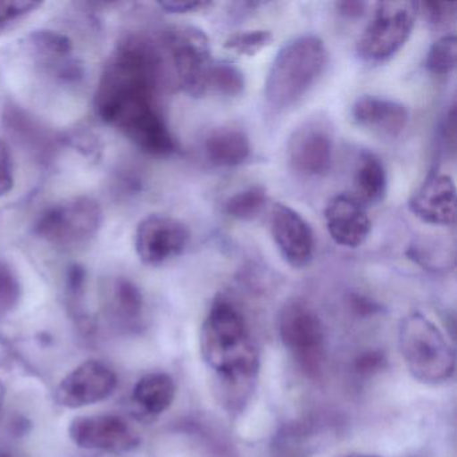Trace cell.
<instances>
[{
  "mask_svg": "<svg viewBox=\"0 0 457 457\" xmlns=\"http://www.w3.org/2000/svg\"><path fill=\"white\" fill-rule=\"evenodd\" d=\"M164 76L162 52L149 39L129 37L109 60L96 92V111L137 148L152 156H170L175 138L159 105Z\"/></svg>",
  "mask_w": 457,
  "mask_h": 457,
  "instance_id": "cell-1",
  "label": "cell"
},
{
  "mask_svg": "<svg viewBox=\"0 0 457 457\" xmlns=\"http://www.w3.org/2000/svg\"><path fill=\"white\" fill-rule=\"evenodd\" d=\"M200 350L228 386H245L258 374V347L242 312L227 299L213 302L200 334Z\"/></svg>",
  "mask_w": 457,
  "mask_h": 457,
  "instance_id": "cell-2",
  "label": "cell"
},
{
  "mask_svg": "<svg viewBox=\"0 0 457 457\" xmlns=\"http://www.w3.org/2000/svg\"><path fill=\"white\" fill-rule=\"evenodd\" d=\"M328 49L314 34L286 42L272 61L264 84L267 106L275 113L294 108L325 71Z\"/></svg>",
  "mask_w": 457,
  "mask_h": 457,
  "instance_id": "cell-3",
  "label": "cell"
},
{
  "mask_svg": "<svg viewBox=\"0 0 457 457\" xmlns=\"http://www.w3.org/2000/svg\"><path fill=\"white\" fill-rule=\"evenodd\" d=\"M400 352L409 373L422 384L448 381L456 370V355L440 328L421 312L401 320Z\"/></svg>",
  "mask_w": 457,
  "mask_h": 457,
  "instance_id": "cell-4",
  "label": "cell"
},
{
  "mask_svg": "<svg viewBox=\"0 0 457 457\" xmlns=\"http://www.w3.org/2000/svg\"><path fill=\"white\" fill-rule=\"evenodd\" d=\"M103 208L92 197L63 200L45 211L36 232L50 245L77 248L89 243L103 226Z\"/></svg>",
  "mask_w": 457,
  "mask_h": 457,
  "instance_id": "cell-5",
  "label": "cell"
},
{
  "mask_svg": "<svg viewBox=\"0 0 457 457\" xmlns=\"http://www.w3.org/2000/svg\"><path fill=\"white\" fill-rule=\"evenodd\" d=\"M419 14L416 2H379L357 44V52L369 62H384L397 54L411 38Z\"/></svg>",
  "mask_w": 457,
  "mask_h": 457,
  "instance_id": "cell-6",
  "label": "cell"
},
{
  "mask_svg": "<svg viewBox=\"0 0 457 457\" xmlns=\"http://www.w3.org/2000/svg\"><path fill=\"white\" fill-rule=\"evenodd\" d=\"M162 52L168 55L179 87L194 97L204 96L205 77L212 63L207 34L195 26H170L162 33Z\"/></svg>",
  "mask_w": 457,
  "mask_h": 457,
  "instance_id": "cell-7",
  "label": "cell"
},
{
  "mask_svg": "<svg viewBox=\"0 0 457 457\" xmlns=\"http://www.w3.org/2000/svg\"><path fill=\"white\" fill-rule=\"evenodd\" d=\"M69 437L79 448L106 453H127L141 443L140 433L125 417L114 413L74 417Z\"/></svg>",
  "mask_w": 457,
  "mask_h": 457,
  "instance_id": "cell-8",
  "label": "cell"
},
{
  "mask_svg": "<svg viewBox=\"0 0 457 457\" xmlns=\"http://www.w3.org/2000/svg\"><path fill=\"white\" fill-rule=\"evenodd\" d=\"M280 338L307 370L318 369L323 355L325 328L317 312L302 301L283 307L279 320Z\"/></svg>",
  "mask_w": 457,
  "mask_h": 457,
  "instance_id": "cell-9",
  "label": "cell"
},
{
  "mask_svg": "<svg viewBox=\"0 0 457 457\" xmlns=\"http://www.w3.org/2000/svg\"><path fill=\"white\" fill-rule=\"evenodd\" d=\"M188 242L186 224L172 216L154 213L144 218L136 228V253L146 266H162L178 258Z\"/></svg>",
  "mask_w": 457,
  "mask_h": 457,
  "instance_id": "cell-10",
  "label": "cell"
},
{
  "mask_svg": "<svg viewBox=\"0 0 457 457\" xmlns=\"http://www.w3.org/2000/svg\"><path fill=\"white\" fill-rule=\"evenodd\" d=\"M334 136L328 120L315 117L295 128L287 144L288 162L304 176H323L333 162Z\"/></svg>",
  "mask_w": 457,
  "mask_h": 457,
  "instance_id": "cell-11",
  "label": "cell"
},
{
  "mask_svg": "<svg viewBox=\"0 0 457 457\" xmlns=\"http://www.w3.org/2000/svg\"><path fill=\"white\" fill-rule=\"evenodd\" d=\"M117 382L111 366L103 361H85L60 382L55 400L68 409L95 405L113 395Z\"/></svg>",
  "mask_w": 457,
  "mask_h": 457,
  "instance_id": "cell-12",
  "label": "cell"
},
{
  "mask_svg": "<svg viewBox=\"0 0 457 457\" xmlns=\"http://www.w3.org/2000/svg\"><path fill=\"white\" fill-rule=\"evenodd\" d=\"M270 228L272 239L288 266L303 269L312 263L315 251L314 234L298 211L277 203L270 216Z\"/></svg>",
  "mask_w": 457,
  "mask_h": 457,
  "instance_id": "cell-13",
  "label": "cell"
},
{
  "mask_svg": "<svg viewBox=\"0 0 457 457\" xmlns=\"http://www.w3.org/2000/svg\"><path fill=\"white\" fill-rule=\"evenodd\" d=\"M456 186L451 176L430 173L411 195L408 208L420 221L429 226L451 227L456 223Z\"/></svg>",
  "mask_w": 457,
  "mask_h": 457,
  "instance_id": "cell-14",
  "label": "cell"
},
{
  "mask_svg": "<svg viewBox=\"0 0 457 457\" xmlns=\"http://www.w3.org/2000/svg\"><path fill=\"white\" fill-rule=\"evenodd\" d=\"M325 223L331 239L346 248L360 247L371 229L368 211L354 195L331 197L325 208Z\"/></svg>",
  "mask_w": 457,
  "mask_h": 457,
  "instance_id": "cell-15",
  "label": "cell"
},
{
  "mask_svg": "<svg viewBox=\"0 0 457 457\" xmlns=\"http://www.w3.org/2000/svg\"><path fill=\"white\" fill-rule=\"evenodd\" d=\"M352 116L360 127L386 137L400 136L409 122V111L403 104L381 96L358 97Z\"/></svg>",
  "mask_w": 457,
  "mask_h": 457,
  "instance_id": "cell-16",
  "label": "cell"
},
{
  "mask_svg": "<svg viewBox=\"0 0 457 457\" xmlns=\"http://www.w3.org/2000/svg\"><path fill=\"white\" fill-rule=\"evenodd\" d=\"M251 151L253 148L250 138L240 128H218L205 138V157L216 167L231 168L242 165L250 159Z\"/></svg>",
  "mask_w": 457,
  "mask_h": 457,
  "instance_id": "cell-17",
  "label": "cell"
},
{
  "mask_svg": "<svg viewBox=\"0 0 457 457\" xmlns=\"http://www.w3.org/2000/svg\"><path fill=\"white\" fill-rule=\"evenodd\" d=\"M176 395V384L165 373H151L141 377L133 387L132 400L138 411L148 417L164 413Z\"/></svg>",
  "mask_w": 457,
  "mask_h": 457,
  "instance_id": "cell-18",
  "label": "cell"
},
{
  "mask_svg": "<svg viewBox=\"0 0 457 457\" xmlns=\"http://www.w3.org/2000/svg\"><path fill=\"white\" fill-rule=\"evenodd\" d=\"M355 197L363 205L384 202L387 192V173L384 162L370 152H363L354 170Z\"/></svg>",
  "mask_w": 457,
  "mask_h": 457,
  "instance_id": "cell-19",
  "label": "cell"
},
{
  "mask_svg": "<svg viewBox=\"0 0 457 457\" xmlns=\"http://www.w3.org/2000/svg\"><path fill=\"white\" fill-rule=\"evenodd\" d=\"M245 89V73L231 62H213L205 77V93L221 97H239Z\"/></svg>",
  "mask_w": 457,
  "mask_h": 457,
  "instance_id": "cell-20",
  "label": "cell"
},
{
  "mask_svg": "<svg viewBox=\"0 0 457 457\" xmlns=\"http://www.w3.org/2000/svg\"><path fill=\"white\" fill-rule=\"evenodd\" d=\"M269 202L267 191L262 186H251L228 197L224 212L237 220H253L261 215Z\"/></svg>",
  "mask_w": 457,
  "mask_h": 457,
  "instance_id": "cell-21",
  "label": "cell"
},
{
  "mask_svg": "<svg viewBox=\"0 0 457 457\" xmlns=\"http://www.w3.org/2000/svg\"><path fill=\"white\" fill-rule=\"evenodd\" d=\"M457 38L454 34H446L433 42L425 60L429 73L435 76H448L456 69Z\"/></svg>",
  "mask_w": 457,
  "mask_h": 457,
  "instance_id": "cell-22",
  "label": "cell"
},
{
  "mask_svg": "<svg viewBox=\"0 0 457 457\" xmlns=\"http://www.w3.org/2000/svg\"><path fill=\"white\" fill-rule=\"evenodd\" d=\"M274 36L270 30H247L232 34L224 42V47L229 52L245 57H253L271 45Z\"/></svg>",
  "mask_w": 457,
  "mask_h": 457,
  "instance_id": "cell-23",
  "label": "cell"
},
{
  "mask_svg": "<svg viewBox=\"0 0 457 457\" xmlns=\"http://www.w3.org/2000/svg\"><path fill=\"white\" fill-rule=\"evenodd\" d=\"M42 4L31 0H0V34L12 29L15 23L25 20Z\"/></svg>",
  "mask_w": 457,
  "mask_h": 457,
  "instance_id": "cell-24",
  "label": "cell"
},
{
  "mask_svg": "<svg viewBox=\"0 0 457 457\" xmlns=\"http://www.w3.org/2000/svg\"><path fill=\"white\" fill-rule=\"evenodd\" d=\"M457 4H446V2H422L419 4V12L424 15L425 20L435 26L443 28L448 23L453 22L456 18Z\"/></svg>",
  "mask_w": 457,
  "mask_h": 457,
  "instance_id": "cell-25",
  "label": "cell"
},
{
  "mask_svg": "<svg viewBox=\"0 0 457 457\" xmlns=\"http://www.w3.org/2000/svg\"><path fill=\"white\" fill-rule=\"evenodd\" d=\"M116 304L127 318H136L143 309V296L132 283L121 282L117 286Z\"/></svg>",
  "mask_w": 457,
  "mask_h": 457,
  "instance_id": "cell-26",
  "label": "cell"
},
{
  "mask_svg": "<svg viewBox=\"0 0 457 457\" xmlns=\"http://www.w3.org/2000/svg\"><path fill=\"white\" fill-rule=\"evenodd\" d=\"M14 189V164L12 152L4 141L0 140V197L7 196Z\"/></svg>",
  "mask_w": 457,
  "mask_h": 457,
  "instance_id": "cell-27",
  "label": "cell"
},
{
  "mask_svg": "<svg viewBox=\"0 0 457 457\" xmlns=\"http://www.w3.org/2000/svg\"><path fill=\"white\" fill-rule=\"evenodd\" d=\"M162 9L167 12L173 14H187V12H204L213 6L212 2H203V0H191V2H178V0H170V2H162L159 4Z\"/></svg>",
  "mask_w": 457,
  "mask_h": 457,
  "instance_id": "cell-28",
  "label": "cell"
},
{
  "mask_svg": "<svg viewBox=\"0 0 457 457\" xmlns=\"http://www.w3.org/2000/svg\"><path fill=\"white\" fill-rule=\"evenodd\" d=\"M366 7L368 4L365 2H358V0H346V2H337L336 4L337 12L342 17L350 18V20L362 17L365 14Z\"/></svg>",
  "mask_w": 457,
  "mask_h": 457,
  "instance_id": "cell-29",
  "label": "cell"
},
{
  "mask_svg": "<svg viewBox=\"0 0 457 457\" xmlns=\"http://www.w3.org/2000/svg\"><path fill=\"white\" fill-rule=\"evenodd\" d=\"M444 138L446 141V146L454 152L456 145V106L452 105L446 114L445 125H444Z\"/></svg>",
  "mask_w": 457,
  "mask_h": 457,
  "instance_id": "cell-30",
  "label": "cell"
},
{
  "mask_svg": "<svg viewBox=\"0 0 457 457\" xmlns=\"http://www.w3.org/2000/svg\"><path fill=\"white\" fill-rule=\"evenodd\" d=\"M14 278L4 267H0V301L14 299Z\"/></svg>",
  "mask_w": 457,
  "mask_h": 457,
  "instance_id": "cell-31",
  "label": "cell"
},
{
  "mask_svg": "<svg viewBox=\"0 0 457 457\" xmlns=\"http://www.w3.org/2000/svg\"><path fill=\"white\" fill-rule=\"evenodd\" d=\"M382 358L376 354L366 355L358 361V369H362V371L371 370V369L377 368Z\"/></svg>",
  "mask_w": 457,
  "mask_h": 457,
  "instance_id": "cell-32",
  "label": "cell"
},
{
  "mask_svg": "<svg viewBox=\"0 0 457 457\" xmlns=\"http://www.w3.org/2000/svg\"><path fill=\"white\" fill-rule=\"evenodd\" d=\"M353 457H376V456H353Z\"/></svg>",
  "mask_w": 457,
  "mask_h": 457,
  "instance_id": "cell-33",
  "label": "cell"
}]
</instances>
